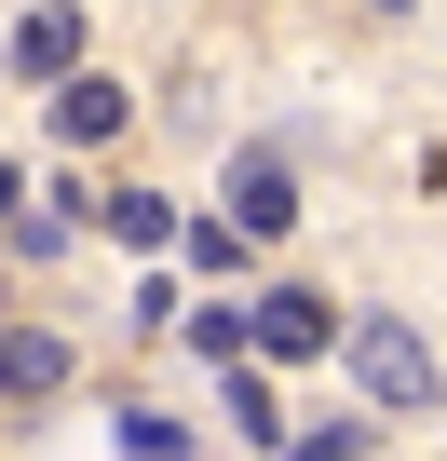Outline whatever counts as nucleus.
Listing matches in <instances>:
<instances>
[{
    "label": "nucleus",
    "mask_w": 447,
    "mask_h": 461,
    "mask_svg": "<svg viewBox=\"0 0 447 461\" xmlns=\"http://www.w3.org/2000/svg\"><path fill=\"white\" fill-rule=\"evenodd\" d=\"M353 380H366L380 407H434V353H420V326H407V312H353Z\"/></svg>",
    "instance_id": "nucleus-1"
},
{
    "label": "nucleus",
    "mask_w": 447,
    "mask_h": 461,
    "mask_svg": "<svg viewBox=\"0 0 447 461\" xmlns=\"http://www.w3.org/2000/svg\"><path fill=\"white\" fill-rule=\"evenodd\" d=\"M245 353H272V366H312V353H339V312L326 299H245Z\"/></svg>",
    "instance_id": "nucleus-2"
},
{
    "label": "nucleus",
    "mask_w": 447,
    "mask_h": 461,
    "mask_svg": "<svg viewBox=\"0 0 447 461\" xmlns=\"http://www.w3.org/2000/svg\"><path fill=\"white\" fill-rule=\"evenodd\" d=\"M41 393H68V339L55 326H0V407H41Z\"/></svg>",
    "instance_id": "nucleus-3"
},
{
    "label": "nucleus",
    "mask_w": 447,
    "mask_h": 461,
    "mask_svg": "<svg viewBox=\"0 0 447 461\" xmlns=\"http://www.w3.org/2000/svg\"><path fill=\"white\" fill-rule=\"evenodd\" d=\"M285 217H299V176H285L272 149H245V163H231V230H245V245H272Z\"/></svg>",
    "instance_id": "nucleus-4"
},
{
    "label": "nucleus",
    "mask_w": 447,
    "mask_h": 461,
    "mask_svg": "<svg viewBox=\"0 0 447 461\" xmlns=\"http://www.w3.org/2000/svg\"><path fill=\"white\" fill-rule=\"evenodd\" d=\"M14 55H28L41 82H82V14H68V0H41V14L14 28Z\"/></svg>",
    "instance_id": "nucleus-5"
},
{
    "label": "nucleus",
    "mask_w": 447,
    "mask_h": 461,
    "mask_svg": "<svg viewBox=\"0 0 447 461\" xmlns=\"http://www.w3.org/2000/svg\"><path fill=\"white\" fill-rule=\"evenodd\" d=\"M55 122H68V136L95 149V136L122 122V82H95V68H82V82H55Z\"/></svg>",
    "instance_id": "nucleus-6"
},
{
    "label": "nucleus",
    "mask_w": 447,
    "mask_h": 461,
    "mask_svg": "<svg viewBox=\"0 0 447 461\" xmlns=\"http://www.w3.org/2000/svg\"><path fill=\"white\" fill-rule=\"evenodd\" d=\"M95 217L122 230V245H163V230H176V203H163V190H122V203H95Z\"/></svg>",
    "instance_id": "nucleus-7"
},
{
    "label": "nucleus",
    "mask_w": 447,
    "mask_h": 461,
    "mask_svg": "<svg viewBox=\"0 0 447 461\" xmlns=\"http://www.w3.org/2000/svg\"><path fill=\"white\" fill-rule=\"evenodd\" d=\"M190 272H217V285H231V272H245V230H231V217H203V230H190Z\"/></svg>",
    "instance_id": "nucleus-8"
},
{
    "label": "nucleus",
    "mask_w": 447,
    "mask_h": 461,
    "mask_svg": "<svg viewBox=\"0 0 447 461\" xmlns=\"http://www.w3.org/2000/svg\"><path fill=\"white\" fill-rule=\"evenodd\" d=\"M190 353H217V366H245V312L217 299V312H190Z\"/></svg>",
    "instance_id": "nucleus-9"
},
{
    "label": "nucleus",
    "mask_w": 447,
    "mask_h": 461,
    "mask_svg": "<svg viewBox=\"0 0 447 461\" xmlns=\"http://www.w3.org/2000/svg\"><path fill=\"white\" fill-rule=\"evenodd\" d=\"M122 447H136V461H176V447H190V434H176V420H163V407H122Z\"/></svg>",
    "instance_id": "nucleus-10"
},
{
    "label": "nucleus",
    "mask_w": 447,
    "mask_h": 461,
    "mask_svg": "<svg viewBox=\"0 0 447 461\" xmlns=\"http://www.w3.org/2000/svg\"><path fill=\"white\" fill-rule=\"evenodd\" d=\"M14 203H28V190H14V163H0V217H14Z\"/></svg>",
    "instance_id": "nucleus-11"
},
{
    "label": "nucleus",
    "mask_w": 447,
    "mask_h": 461,
    "mask_svg": "<svg viewBox=\"0 0 447 461\" xmlns=\"http://www.w3.org/2000/svg\"><path fill=\"white\" fill-rule=\"evenodd\" d=\"M380 14H407V0H380Z\"/></svg>",
    "instance_id": "nucleus-12"
}]
</instances>
